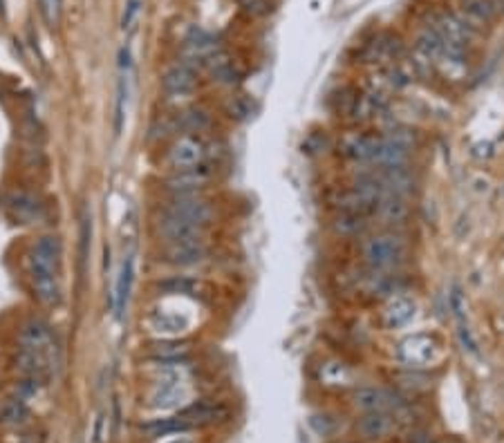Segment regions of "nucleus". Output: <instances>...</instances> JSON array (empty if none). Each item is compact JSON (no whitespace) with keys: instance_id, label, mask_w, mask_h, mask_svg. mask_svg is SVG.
I'll return each instance as SVG.
<instances>
[{"instance_id":"f257e3e1","label":"nucleus","mask_w":504,"mask_h":443,"mask_svg":"<svg viewBox=\"0 0 504 443\" xmlns=\"http://www.w3.org/2000/svg\"><path fill=\"white\" fill-rule=\"evenodd\" d=\"M61 255H63V247H61V240L54 235L38 237L27 255L34 296L45 307H56L61 302Z\"/></svg>"},{"instance_id":"f03ea898","label":"nucleus","mask_w":504,"mask_h":443,"mask_svg":"<svg viewBox=\"0 0 504 443\" xmlns=\"http://www.w3.org/2000/svg\"><path fill=\"white\" fill-rule=\"evenodd\" d=\"M406 255V244L399 235H374L363 244V257L372 271H388L397 267Z\"/></svg>"},{"instance_id":"7ed1b4c3","label":"nucleus","mask_w":504,"mask_h":443,"mask_svg":"<svg viewBox=\"0 0 504 443\" xmlns=\"http://www.w3.org/2000/svg\"><path fill=\"white\" fill-rule=\"evenodd\" d=\"M5 213L14 224L29 226L43 220L45 204L38 195L29 191H11L5 195Z\"/></svg>"},{"instance_id":"20e7f679","label":"nucleus","mask_w":504,"mask_h":443,"mask_svg":"<svg viewBox=\"0 0 504 443\" xmlns=\"http://www.w3.org/2000/svg\"><path fill=\"white\" fill-rule=\"evenodd\" d=\"M206 159V148L204 142L195 134H182L175 144L168 148V166L175 168V171H187V168L200 166Z\"/></svg>"},{"instance_id":"39448f33","label":"nucleus","mask_w":504,"mask_h":443,"mask_svg":"<svg viewBox=\"0 0 504 443\" xmlns=\"http://www.w3.org/2000/svg\"><path fill=\"white\" fill-rule=\"evenodd\" d=\"M159 235L168 242V247L173 244H184V242H202L204 240V226L189 222L184 218H177L173 213H166L157 222Z\"/></svg>"},{"instance_id":"423d86ee","label":"nucleus","mask_w":504,"mask_h":443,"mask_svg":"<svg viewBox=\"0 0 504 443\" xmlns=\"http://www.w3.org/2000/svg\"><path fill=\"white\" fill-rule=\"evenodd\" d=\"M397 356H399V361L406 363L408 368H426V365H431L435 361L437 345L431 336L415 333L399 343V347H397Z\"/></svg>"},{"instance_id":"0eeeda50","label":"nucleus","mask_w":504,"mask_h":443,"mask_svg":"<svg viewBox=\"0 0 504 443\" xmlns=\"http://www.w3.org/2000/svg\"><path fill=\"white\" fill-rule=\"evenodd\" d=\"M213 168L209 164H200L187 168V171H177L173 177L166 179V188L173 195H197V191L204 188L213 179Z\"/></svg>"},{"instance_id":"6e6552de","label":"nucleus","mask_w":504,"mask_h":443,"mask_svg":"<svg viewBox=\"0 0 504 443\" xmlns=\"http://www.w3.org/2000/svg\"><path fill=\"white\" fill-rule=\"evenodd\" d=\"M166 213H173L177 218H184L189 222H195L200 226H206L213 220V206L197 195H175L166 204Z\"/></svg>"},{"instance_id":"1a4fd4ad","label":"nucleus","mask_w":504,"mask_h":443,"mask_svg":"<svg viewBox=\"0 0 504 443\" xmlns=\"http://www.w3.org/2000/svg\"><path fill=\"white\" fill-rule=\"evenodd\" d=\"M130 76H132V54L130 48L119 50V81H117V108H115V132H121L126 117V103L130 92Z\"/></svg>"},{"instance_id":"9d476101","label":"nucleus","mask_w":504,"mask_h":443,"mask_svg":"<svg viewBox=\"0 0 504 443\" xmlns=\"http://www.w3.org/2000/svg\"><path fill=\"white\" fill-rule=\"evenodd\" d=\"M162 87H164V92L171 95V97H187V95H191L193 90L197 87L195 68L189 65V63L171 65L164 72V76H162Z\"/></svg>"},{"instance_id":"9b49d317","label":"nucleus","mask_w":504,"mask_h":443,"mask_svg":"<svg viewBox=\"0 0 504 443\" xmlns=\"http://www.w3.org/2000/svg\"><path fill=\"white\" fill-rule=\"evenodd\" d=\"M52 329L43 318H29L21 329V347L48 356L52 351Z\"/></svg>"},{"instance_id":"f8f14e48","label":"nucleus","mask_w":504,"mask_h":443,"mask_svg":"<svg viewBox=\"0 0 504 443\" xmlns=\"http://www.w3.org/2000/svg\"><path fill=\"white\" fill-rule=\"evenodd\" d=\"M132 282H135V255L128 253L121 262V271L117 278V287H115V316L117 320L124 318L126 309H128V300L132 294Z\"/></svg>"},{"instance_id":"ddd939ff","label":"nucleus","mask_w":504,"mask_h":443,"mask_svg":"<svg viewBox=\"0 0 504 443\" xmlns=\"http://www.w3.org/2000/svg\"><path fill=\"white\" fill-rule=\"evenodd\" d=\"M352 399H355V405L365 412H390L394 407H399L397 396L379 388H359Z\"/></svg>"},{"instance_id":"4468645a","label":"nucleus","mask_w":504,"mask_h":443,"mask_svg":"<svg viewBox=\"0 0 504 443\" xmlns=\"http://www.w3.org/2000/svg\"><path fill=\"white\" fill-rule=\"evenodd\" d=\"M229 415V410L220 403H209V401H197L193 405H189L187 410L179 412L182 419H187L193 427L195 425H209V423H216L222 421Z\"/></svg>"},{"instance_id":"2eb2a0df","label":"nucleus","mask_w":504,"mask_h":443,"mask_svg":"<svg viewBox=\"0 0 504 443\" xmlns=\"http://www.w3.org/2000/svg\"><path fill=\"white\" fill-rule=\"evenodd\" d=\"M209 255L206 242H184V244H173L168 247V262H173L177 267H193L204 262Z\"/></svg>"},{"instance_id":"dca6fc26","label":"nucleus","mask_w":504,"mask_h":443,"mask_svg":"<svg viewBox=\"0 0 504 443\" xmlns=\"http://www.w3.org/2000/svg\"><path fill=\"white\" fill-rule=\"evenodd\" d=\"M377 215L384 220L386 224H392V226H399L408 220L410 215V208L406 204L404 197L399 195H386V197H381L377 208H374Z\"/></svg>"},{"instance_id":"f3484780","label":"nucleus","mask_w":504,"mask_h":443,"mask_svg":"<svg viewBox=\"0 0 504 443\" xmlns=\"http://www.w3.org/2000/svg\"><path fill=\"white\" fill-rule=\"evenodd\" d=\"M204 68L211 72V76L222 85H233L238 81V70L233 65V60L229 58V54H224L222 50H216L206 60Z\"/></svg>"},{"instance_id":"a211bd4d","label":"nucleus","mask_w":504,"mask_h":443,"mask_svg":"<svg viewBox=\"0 0 504 443\" xmlns=\"http://www.w3.org/2000/svg\"><path fill=\"white\" fill-rule=\"evenodd\" d=\"M415 316V302L406 296H397L390 298L388 304L384 307V323L386 327L394 329V327H404L408 320H412Z\"/></svg>"},{"instance_id":"6ab92c4d","label":"nucleus","mask_w":504,"mask_h":443,"mask_svg":"<svg viewBox=\"0 0 504 443\" xmlns=\"http://www.w3.org/2000/svg\"><path fill=\"white\" fill-rule=\"evenodd\" d=\"M189 343L187 341H175V338H166V341H155L148 345V354L159 361V363H175L179 358H184L189 354Z\"/></svg>"},{"instance_id":"aec40b11","label":"nucleus","mask_w":504,"mask_h":443,"mask_svg":"<svg viewBox=\"0 0 504 443\" xmlns=\"http://www.w3.org/2000/svg\"><path fill=\"white\" fill-rule=\"evenodd\" d=\"M29 419V407L19 396H9V399L0 401V425L16 427L23 425Z\"/></svg>"},{"instance_id":"412c9836","label":"nucleus","mask_w":504,"mask_h":443,"mask_svg":"<svg viewBox=\"0 0 504 443\" xmlns=\"http://www.w3.org/2000/svg\"><path fill=\"white\" fill-rule=\"evenodd\" d=\"M394 427V421L390 419L388 412H368L361 421H359V430L361 434L377 439V437H386Z\"/></svg>"},{"instance_id":"4be33fe9","label":"nucleus","mask_w":504,"mask_h":443,"mask_svg":"<svg viewBox=\"0 0 504 443\" xmlns=\"http://www.w3.org/2000/svg\"><path fill=\"white\" fill-rule=\"evenodd\" d=\"M142 430L148 437H166V434H175V432H189V430H193V425L182 417H177V419H155L150 423H144Z\"/></svg>"},{"instance_id":"5701e85b","label":"nucleus","mask_w":504,"mask_h":443,"mask_svg":"<svg viewBox=\"0 0 504 443\" xmlns=\"http://www.w3.org/2000/svg\"><path fill=\"white\" fill-rule=\"evenodd\" d=\"M372 146H374V137H365V134H350L343 139V152L350 159H357V161H370Z\"/></svg>"},{"instance_id":"b1692460","label":"nucleus","mask_w":504,"mask_h":443,"mask_svg":"<svg viewBox=\"0 0 504 443\" xmlns=\"http://www.w3.org/2000/svg\"><path fill=\"white\" fill-rule=\"evenodd\" d=\"M175 126L179 130H187V132H202L211 126V117L202 108H191V110H184L177 114Z\"/></svg>"},{"instance_id":"393cba45","label":"nucleus","mask_w":504,"mask_h":443,"mask_svg":"<svg viewBox=\"0 0 504 443\" xmlns=\"http://www.w3.org/2000/svg\"><path fill=\"white\" fill-rule=\"evenodd\" d=\"M417 50L421 52V56H424L426 60H435L437 56H441L444 43H441V36L435 32L433 27H426L424 32L417 36Z\"/></svg>"},{"instance_id":"a878e982","label":"nucleus","mask_w":504,"mask_h":443,"mask_svg":"<svg viewBox=\"0 0 504 443\" xmlns=\"http://www.w3.org/2000/svg\"><path fill=\"white\" fill-rule=\"evenodd\" d=\"M320 378L325 380V385H347L350 383V372L343 363H327L320 370Z\"/></svg>"},{"instance_id":"bb28decb","label":"nucleus","mask_w":504,"mask_h":443,"mask_svg":"<svg viewBox=\"0 0 504 443\" xmlns=\"http://www.w3.org/2000/svg\"><path fill=\"white\" fill-rule=\"evenodd\" d=\"M226 112L231 119L244 121V119H249L253 114V101L247 95H238L226 103Z\"/></svg>"},{"instance_id":"cd10ccee","label":"nucleus","mask_w":504,"mask_h":443,"mask_svg":"<svg viewBox=\"0 0 504 443\" xmlns=\"http://www.w3.org/2000/svg\"><path fill=\"white\" fill-rule=\"evenodd\" d=\"M464 11L473 21H491L493 18V7L488 0H464Z\"/></svg>"},{"instance_id":"c85d7f7f","label":"nucleus","mask_w":504,"mask_h":443,"mask_svg":"<svg viewBox=\"0 0 504 443\" xmlns=\"http://www.w3.org/2000/svg\"><path fill=\"white\" fill-rule=\"evenodd\" d=\"M365 226H368V222L363 215H343L341 213V218L336 220V231H341L343 235H359L361 231H365Z\"/></svg>"},{"instance_id":"c756f323","label":"nucleus","mask_w":504,"mask_h":443,"mask_svg":"<svg viewBox=\"0 0 504 443\" xmlns=\"http://www.w3.org/2000/svg\"><path fill=\"white\" fill-rule=\"evenodd\" d=\"M41 11L43 18L52 29L58 25L61 21V11H63V0H41Z\"/></svg>"},{"instance_id":"7c9ffc66","label":"nucleus","mask_w":504,"mask_h":443,"mask_svg":"<svg viewBox=\"0 0 504 443\" xmlns=\"http://www.w3.org/2000/svg\"><path fill=\"white\" fill-rule=\"evenodd\" d=\"M41 385H43V380H41V378H34V376H23L14 390H16V396H19V399L27 401V399H32V396L38 394Z\"/></svg>"},{"instance_id":"2f4dec72","label":"nucleus","mask_w":504,"mask_h":443,"mask_svg":"<svg viewBox=\"0 0 504 443\" xmlns=\"http://www.w3.org/2000/svg\"><path fill=\"white\" fill-rule=\"evenodd\" d=\"M159 287L168 294H191L193 289H197V282L191 278H171V280L162 282Z\"/></svg>"},{"instance_id":"473e14b6","label":"nucleus","mask_w":504,"mask_h":443,"mask_svg":"<svg viewBox=\"0 0 504 443\" xmlns=\"http://www.w3.org/2000/svg\"><path fill=\"white\" fill-rule=\"evenodd\" d=\"M137 16H140V0H128L124 18H121V29H124V32H130L137 23Z\"/></svg>"},{"instance_id":"72a5a7b5","label":"nucleus","mask_w":504,"mask_h":443,"mask_svg":"<svg viewBox=\"0 0 504 443\" xmlns=\"http://www.w3.org/2000/svg\"><path fill=\"white\" fill-rule=\"evenodd\" d=\"M242 7L247 11H251V14H265L267 11L265 0H242Z\"/></svg>"},{"instance_id":"f704fd0d","label":"nucleus","mask_w":504,"mask_h":443,"mask_svg":"<svg viewBox=\"0 0 504 443\" xmlns=\"http://www.w3.org/2000/svg\"><path fill=\"white\" fill-rule=\"evenodd\" d=\"M171 443H191L189 439H177V441H171Z\"/></svg>"}]
</instances>
